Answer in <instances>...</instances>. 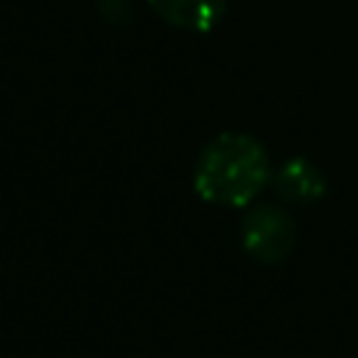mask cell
<instances>
[{"instance_id": "1", "label": "cell", "mask_w": 358, "mask_h": 358, "mask_svg": "<svg viewBox=\"0 0 358 358\" xmlns=\"http://www.w3.org/2000/svg\"><path fill=\"white\" fill-rule=\"evenodd\" d=\"M271 159L263 143L246 131L213 137L193 168L196 193L215 207H249L271 182Z\"/></svg>"}, {"instance_id": "2", "label": "cell", "mask_w": 358, "mask_h": 358, "mask_svg": "<svg viewBox=\"0 0 358 358\" xmlns=\"http://www.w3.org/2000/svg\"><path fill=\"white\" fill-rule=\"evenodd\" d=\"M241 243L257 263H282L296 246V221L280 204H249L241 218Z\"/></svg>"}, {"instance_id": "3", "label": "cell", "mask_w": 358, "mask_h": 358, "mask_svg": "<svg viewBox=\"0 0 358 358\" xmlns=\"http://www.w3.org/2000/svg\"><path fill=\"white\" fill-rule=\"evenodd\" d=\"M268 185L274 187V193L282 204H296V207H308V204L319 201L327 190L324 173L319 171V165H313L305 157L285 159L277 171H271Z\"/></svg>"}, {"instance_id": "4", "label": "cell", "mask_w": 358, "mask_h": 358, "mask_svg": "<svg viewBox=\"0 0 358 358\" xmlns=\"http://www.w3.org/2000/svg\"><path fill=\"white\" fill-rule=\"evenodd\" d=\"M148 6L159 20L193 34L213 31L227 11V0H148Z\"/></svg>"}]
</instances>
